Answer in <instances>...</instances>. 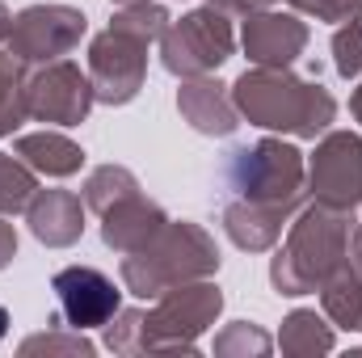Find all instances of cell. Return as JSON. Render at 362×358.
<instances>
[{
  "label": "cell",
  "instance_id": "6da1fadb",
  "mask_svg": "<svg viewBox=\"0 0 362 358\" xmlns=\"http://www.w3.org/2000/svg\"><path fill=\"white\" fill-rule=\"evenodd\" d=\"M55 295H59V308H64L68 325H76V329H101L122 304L118 287L101 270H89V266L59 270L55 274Z\"/></svg>",
  "mask_w": 362,
  "mask_h": 358
},
{
  "label": "cell",
  "instance_id": "7a4b0ae2",
  "mask_svg": "<svg viewBox=\"0 0 362 358\" xmlns=\"http://www.w3.org/2000/svg\"><path fill=\"white\" fill-rule=\"evenodd\" d=\"M4 333H8V312L0 308V342H4Z\"/></svg>",
  "mask_w": 362,
  "mask_h": 358
}]
</instances>
